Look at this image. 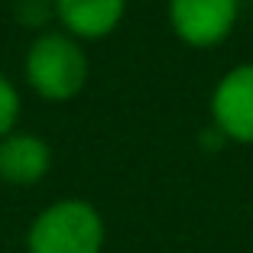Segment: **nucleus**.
I'll return each instance as SVG.
<instances>
[{
  "label": "nucleus",
  "mask_w": 253,
  "mask_h": 253,
  "mask_svg": "<svg viewBox=\"0 0 253 253\" xmlns=\"http://www.w3.org/2000/svg\"><path fill=\"white\" fill-rule=\"evenodd\" d=\"M104 217L82 198H62L39 211L26 234V253H101Z\"/></svg>",
  "instance_id": "nucleus-1"
},
{
  "label": "nucleus",
  "mask_w": 253,
  "mask_h": 253,
  "mask_svg": "<svg viewBox=\"0 0 253 253\" xmlns=\"http://www.w3.org/2000/svg\"><path fill=\"white\" fill-rule=\"evenodd\" d=\"M88 59L65 33H42L26 52V82L45 101H68L84 88Z\"/></svg>",
  "instance_id": "nucleus-2"
},
{
  "label": "nucleus",
  "mask_w": 253,
  "mask_h": 253,
  "mask_svg": "<svg viewBox=\"0 0 253 253\" xmlns=\"http://www.w3.org/2000/svg\"><path fill=\"white\" fill-rule=\"evenodd\" d=\"M169 23L182 42L208 49L234 30L237 0H169Z\"/></svg>",
  "instance_id": "nucleus-3"
},
{
  "label": "nucleus",
  "mask_w": 253,
  "mask_h": 253,
  "mask_svg": "<svg viewBox=\"0 0 253 253\" xmlns=\"http://www.w3.org/2000/svg\"><path fill=\"white\" fill-rule=\"evenodd\" d=\"M211 117L224 140L253 143V62L224 75L211 97Z\"/></svg>",
  "instance_id": "nucleus-4"
},
{
  "label": "nucleus",
  "mask_w": 253,
  "mask_h": 253,
  "mask_svg": "<svg viewBox=\"0 0 253 253\" xmlns=\"http://www.w3.org/2000/svg\"><path fill=\"white\" fill-rule=\"evenodd\" d=\"M52 166V149L36 133H10L0 140V179L10 185H36Z\"/></svg>",
  "instance_id": "nucleus-5"
},
{
  "label": "nucleus",
  "mask_w": 253,
  "mask_h": 253,
  "mask_svg": "<svg viewBox=\"0 0 253 253\" xmlns=\"http://www.w3.org/2000/svg\"><path fill=\"white\" fill-rule=\"evenodd\" d=\"M126 0H55V16L72 39H101L117 30Z\"/></svg>",
  "instance_id": "nucleus-6"
},
{
  "label": "nucleus",
  "mask_w": 253,
  "mask_h": 253,
  "mask_svg": "<svg viewBox=\"0 0 253 253\" xmlns=\"http://www.w3.org/2000/svg\"><path fill=\"white\" fill-rule=\"evenodd\" d=\"M16 117H20V94L7 75H0V140L13 133Z\"/></svg>",
  "instance_id": "nucleus-7"
},
{
  "label": "nucleus",
  "mask_w": 253,
  "mask_h": 253,
  "mask_svg": "<svg viewBox=\"0 0 253 253\" xmlns=\"http://www.w3.org/2000/svg\"><path fill=\"white\" fill-rule=\"evenodd\" d=\"M52 13H55V0H16V20L30 30H42Z\"/></svg>",
  "instance_id": "nucleus-8"
}]
</instances>
